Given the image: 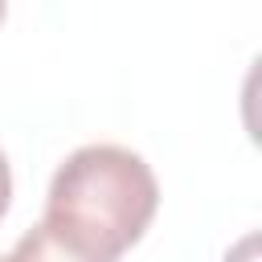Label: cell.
Here are the masks:
<instances>
[{
    "mask_svg": "<svg viewBox=\"0 0 262 262\" xmlns=\"http://www.w3.org/2000/svg\"><path fill=\"white\" fill-rule=\"evenodd\" d=\"M160 205L147 160L119 143H86L49 180L45 221L102 258H119L143 237Z\"/></svg>",
    "mask_w": 262,
    "mask_h": 262,
    "instance_id": "obj_1",
    "label": "cell"
},
{
    "mask_svg": "<svg viewBox=\"0 0 262 262\" xmlns=\"http://www.w3.org/2000/svg\"><path fill=\"white\" fill-rule=\"evenodd\" d=\"M4 262H115V258H102L94 250H86L82 242H74L70 233H61L57 225H49L45 217L12 246V254Z\"/></svg>",
    "mask_w": 262,
    "mask_h": 262,
    "instance_id": "obj_2",
    "label": "cell"
},
{
    "mask_svg": "<svg viewBox=\"0 0 262 262\" xmlns=\"http://www.w3.org/2000/svg\"><path fill=\"white\" fill-rule=\"evenodd\" d=\"M8 201H12V172H8V160L0 151V217L8 213Z\"/></svg>",
    "mask_w": 262,
    "mask_h": 262,
    "instance_id": "obj_3",
    "label": "cell"
},
{
    "mask_svg": "<svg viewBox=\"0 0 262 262\" xmlns=\"http://www.w3.org/2000/svg\"><path fill=\"white\" fill-rule=\"evenodd\" d=\"M254 246H258V237L250 233V237H242V246L233 250V254H225V262H250L254 258Z\"/></svg>",
    "mask_w": 262,
    "mask_h": 262,
    "instance_id": "obj_4",
    "label": "cell"
},
{
    "mask_svg": "<svg viewBox=\"0 0 262 262\" xmlns=\"http://www.w3.org/2000/svg\"><path fill=\"white\" fill-rule=\"evenodd\" d=\"M4 4H8V0H0V20H4Z\"/></svg>",
    "mask_w": 262,
    "mask_h": 262,
    "instance_id": "obj_5",
    "label": "cell"
},
{
    "mask_svg": "<svg viewBox=\"0 0 262 262\" xmlns=\"http://www.w3.org/2000/svg\"><path fill=\"white\" fill-rule=\"evenodd\" d=\"M0 262H4V258H0Z\"/></svg>",
    "mask_w": 262,
    "mask_h": 262,
    "instance_id": "obj_6",
    "label": "cell"
}]
</instances>
